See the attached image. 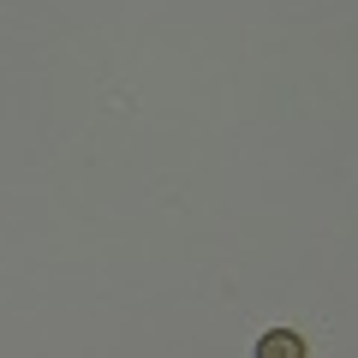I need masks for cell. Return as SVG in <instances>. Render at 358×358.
<instances>
[{
  "mask_svg": "<svg viewBox=\"0 0 358 358\" xmlns=\"http://www.w3.org/2000/svg\"><path fill=\"white\" fill-rule=\"evenodd\" d=\"M257 358H305V341H299L293 329H268L263 341H257Z\"/></svg>",
  "mask_w": 358,
  "mask_h": 358,
  "instance_id": "obj_1",
  "label": "cell"
}]
</instances>
